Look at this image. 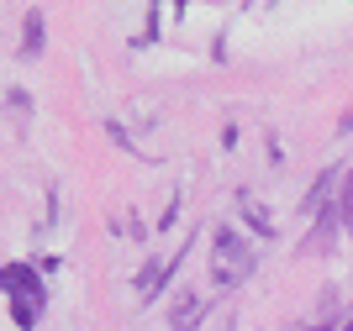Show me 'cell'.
<instances>
[{
    "label": "cell",
    "instance_id": "obj_8",
    "mask_svg": "<svg viewBox=\"0 0 353 331\" xmlns=\"http://www.w3.org/2000/svg\"><path fill=\"white\" fill-rule=\"evenodd\" d=\"M43 53V11H27L21 21V58H37Z\"/></svg>",
    "mask_w": 353,
    "mask_h": 331
},
{
    "label": "cell",
    "instance_id": "obj_5",
    "mask_svg": "<svg viewBox=\"0 0 353 331\" xmlns=\"http://www.w3.org/2000/svg\"><path fill=\"white\" fill-rule=\"evenodd\" d=\"M206 295H179V300L174 305H169V326H174V331H195V321H201V316H206Z\"/></svg>",
    "mask_w": 353,
    "mask_h": 331
},
{
    "label": "cell",
    "instance_id": "obj_3",
    "mask_svg": "<svg viewBox=\"0 0 353 331\" xmlns=\"http://www.w3.org/2000/svg\"><path fill=\"white\" fill-rule=\"evenodd\" d=\"M338 184H343V173H338V169H322V173H316V179H311L306 200H301V211H306V216H322L327 205L338 200Z\"/></svg>",
    "mask_w": 353,
    "mask_h": 331
},
{
    "label": "cell",
    "instance_id": "obj_11",
    "mask_svg": "<svg viewBox=\"0 0 353 331\" xmlns=\"http://www.w3.org/2000/svg\"><path fill=\"white\" fill-rule=\"evenodd\" d=\"M338 331H353V316H348V321H343V326H338Z\"/></svg>",
    "mask_w": 353,
    "mask_h": 331
},
{
    "label": "cell",
    "instance_id": "obj_4",
    "mask_svg": "<svg viewBox=\"0 0 353 331\" xmlns=\"http://www.w3.org/2000/svg\"><path fill=\"white\" fill-rule=\"evenodd\" d=\"M338 231H343V216H338V200H332L322 216H316V231L306 237V253H327V247L338 242Z\"/></svg>",
    "mask_w": 353,
    "mask_h": 331
},
{
    "label": "cell",
    "instance_id": "obj_10",
    "mask_svg": "<svg viewBox=\"0 0 353 331\" xmlns=\"http://www.w3.org/2000/svg\"><path fill=\"white\" fill-rule=\"evenodd\" d=\"M338 216H343V231H353V169L343 173V184H338Z\"/></svg>",
    "mask_w": 353,
    "mask_h": 331
},
{
    "label": "cell",
    "instance_id": "obj_2",
    "mask_svg": "<svg viewBox=\"0 0 353 331\" xmlns=\"http://www.w3.org/2000/svg\"><path fill=\"white\" fill-rule=\"evenodd\" d=\"M0 289L11 300H43V279L32 274V263H6L0 268Z\"/></svg>",
    "mask_w": 353,
    "mask_h": 331
},
{
    "label": "cell",
    "instance_id": "obj_1",
    "mask_svg": "<svg viewBox=\"0 0 353 331\" xmlns=\"http://www.w3.org/2000/svg\"><path fill=\"white\" fill-rule=\"evenodd\" d=\"M253 247H248V237H237V231H227L221 226L216 231V242H211V279L216 284H243V279L253 274Z\"/></svg>",
    "mask_w": 353,
    "mask_h": 331
},
{
    "label": "cell",
    "instance_id": "obj_7",
    "mask_svg": "<svg viewBox=\"0 0 353 331\" xmlns=\"http://www.w3.org/2000/svg\"><path fill=\"white\" fill-rule=\"evenodd\" d=\"M237 211H243V221H248L253 237H274V221H269V211L253 200V195H237Z\"/></svg>",
    "mask_w": 353,
    "mask_h": 331
},
{
    "label": "cell",
    "instance_id": "obj_6",
    "mask_svg": "<svg viewBox=\"0 0 353 331\" xmlns=\"http://www.w3.org/2000/svg\"><path fill=\"white\" fill-rule=\"evenodd\" d=\"M174 263H179V258H174ZM174 263H159V258H148V263H143V274H137V300H143V305L153 300V295H159L163 284H169Z\"/></svg>",
    "mask_w": 353,
    "mask_h": 331
},
{
    "label": "cell",
    "instance_id": "obj_9",
    "mask_svg": "<svg viewBox=\"0 0 353 331\" xmlns=\"http://www.w3.org/2000/svg\"><path fill=\"white\" fill-rule=\"evenodd\" d=\"M11 321L21 331H32L37 321H43V300H11Z\"/></svg>",
    "mask_w": 353,
    "mask_h": 331
}]
</instances>
